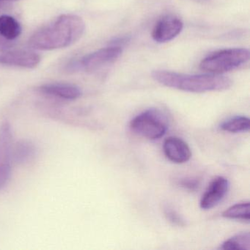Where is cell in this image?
I'll list each match as a JSON object with an SVG mask.
<instances>
[{
  "label": "cell",
  "mask_w": 250,
  "mask_h": 250,
  "mask_svg": "<svg viewBox=\"0 0 250 250\" xmlns=\"http://www.w3.org/2000/svg\"><path fill=\"white\" fill-rule=\"evenodd\" d=\"M85 24L78 16L62 15L49 27L35 33L30 40L39 50H54L71 46L84 33Z\"/></svg>",
  "instance_id": "6da1fadb"
},
{
  "label": "cell",
  "mask_w": 250,
  "mask_h": 250,
  "mask_svg": "<svg viewBox=\"0 0 250 250\" xmlns=\"http://www.w3.org/2000/svg\"><path fill=\"white\" fill-rule=\"evenodd\" d=\"M151 75L155 81L162 85L189 93L222 91L228 90L232 85L230 79L221 74L189 75L156 70L152 72Z\"/></svg>",
  "instance_id": "7a4b0ae2"
},
{
  "label": "cell",
  "mask_w": 250,
  "mask_h": 250,
  "mask_svg": "<svg viewBox=\"0 0 250 250\" xmlns=\"http://www.w3.org/2000/svg\"><path fill=\"white\" fill-rule=\"evenodd\" d=\"M250 51L244 48H232L218 51L208 55L200 64V68L205 72L220 74L239 68L248 62Z\"/></svg>",
  "instance_id": "3957f363"
},
{
  "label": "cell",
  "mask_w": 250,
  "mask_h": 250,
  "mask_svg": "<svg viewBox=\"0 0 250 250\" xmlns=\"http://www.w3.org/2000/svg\"><path fill=\"white\" fill-rule=\"evenodd\" d=\"M131 131L148 140H159L167 131L165 117L158 109H150L139 114L130 123Z\"/></svg>",
  "instance_id": "277c9868"
},
{
  "label": "cell",
  "mask_w": 250,
  "mask_h": 250,
  "mask_svg": "<svg viewBox=\"0 0 250 250\" xmlns=\"http://www.w3.org/2000/svg\"><path fill=\"white\" fill-rule=\"evenodd\" d=\"M13 133L9 123L0 126V191L5 188L11 175L13 162Z\"/></svg>",
  "instance_id": "5b68a950"
},
{
  "label": "cell",
  "mask_w": 250,
  "mask_h": 250,
  "mask_svg": "<svg viewBox=\"0 0 250 250\" xmlns=\"http://www.w3.org/2000/svg\"><path fill=\"white\" fill-rule=\"evenodd\" d=\"M122 52V48L118 46L103 48L82 58L77 66L87 71H96L115 62L119 59Z\"/></svg>",
  "instance_id": "8992f818"
},
{
  "label": "cell",
  "mask_w": 250,
  "mask_h": 250,
  "mask_svg": "<svg viewBox=\"0 0 250 250\" xmlns=\"http://www.w3.org/2000/svg\"><path fill=\"white\" fill-rule=\"evenodd\" d=\"M184 28V23L175 16H166L157 21L152 38L157 43H167L176 38Z\"/></svg>",
  "instance_id": "52a82bcc"
},
{
  "label": "cell",
  "mask_w": 250,
  "mask_h": 250,
  "mask_svg": "<svg viewBox=\"0 0 250 250\" xmlns=\"http://www.w3.org/2000/svg\"><path fill=\"white\" fill-rule=\"evenodd\" d=\"M229 183L224 177L213 180L200 200V206L203 210H210L216 207L228 194Z\"/></svg>",
  "instance_id": "ba28073f"
},
{
  "label": "cell",
  "mask_w": 250,
  "mask_h": 250,
  "mask_svg": "<svg viewBox=\"0 0 250 250\" xmlns=\"http://www.w3.org/2000/svg\"><path fill=\"white\" fill-rule=\"evenodd\" d=\"M163 150L165 156L173 163H186L191 157L189 146L184 140L178 137L167 138L164 142Z\"/></svg>",
  "instance_id": "9c48e42d"
},
{
  "label": "cell",
  "mask_w": 250,
  "mask_h": 250,
  "mask_svg": "<svg viewBox=\"0 0 250 250\" xmlns=\"http://www.w3.org/2000/svg\"><path fill=\"white\" fill-rule=\"evenodd\" d=\"M41 61V57L29 50H15L0 55V64L22 68H36Z\"/></svg>",
  "instance_id": "30bf717a"
},
{
  "label": "cell",
  "mask_w": 250,
  "mask_h": 250,
  "mask_svg": "<svg viewBox=\"0 0 250 250\" xmlns=\"http://www.w3.org/2000/svg\"><path fill=\"white\" fill-rule=\"evenodd\" d=\"M39 90L46 96L62 100L73 101L81 96L82 91L77 86L68 83H50L40 87Z\"/></svg>",
  "instance_id": "8fae6325"
},
{
  "label": "cell",
  "mask_w": 250,
  "mask_h": 250,
  "mask_svg": "<svg viewBox=\"0 0 250 250\" xmlns=\"http://www.w3.org/2000/svg\"><path fill=\"white\" fill-rule=\"evenodd\" d=\"M36 147L29 140H20L13 147V162L24 165L31 162L36 156Z\"/></svg>",
  "instance_id": "7c38bea8"
},
{
  "label": "cell",
  "mask_w": 250,
  "mask_h": 250,
  "mask_svg": "<svg viewBox=\"0 0 250 250\" xmlns=\"http://www.w3.org/2000/svg\"><path fill=\"white\" fill-rule=\"evenodd\" d=\"M21 27L16 19L11 16L0 17V36L6 41H14L21 35Z\"/></svg>",
  "instance_id": "4fadbf2b"
},
{
  "label": "cell",
  "mask_w": 250,
  "mask_h": 250,
  "mask_svg": "<svg viewBox=\"0 0 250 250\" xmlns=\"http://www.w3.org/2000/svg\"><path fill=\"white\" fill-rule=\"evenodd\" d=\"M222 131L230 133L245 132L250 128V121L245 116H235L224 121L220 125Z\"/></svg>",
  "instance_id": "5bb4252c"
},
{
  "label": "cell",
  "mask_w": 250,
  "mask_h": 250,
  "mask_svg": "<svg viewBox=\"0 0 250 250\" xmlns=\"http://www.w3.org/2000/svg\"><path fill=\"white\" fill-rule=\"evenodd\" d=\"M222 216L226 219L249 222L250 219V203L245 202L233 205L226 209Z\"/></svg>",
  "instance_id": "9a60e30c"
},
{
  "label": "cell",
  "mask_w": 250,
  "mask_h": 250,
  "mask_svg": "<svg viewBox=\"0 0 250 250\" xmlns=\"http://www.w3.org/2000/svg\"><path fill=\"white\" fill-rule=\"evenodd\" d=\"M222 250H250V232H242L237 234L226 240L220 247Z\"/></svg>",
  "instance_id": "2e32d148"
},
{
  "label": "cell",
  "mask_w": 250,
  "mask_h": 250,
  "mask_svg": "<svg viewBox=\"0 0 250 250\" xmlns=\"http://www.w3.org/2000/svg\"><path fill=\"white\" fill-rule=\"evenodd\" d=\"M164 213L166 216L167 219L172 225H177V226L184 227L186 225V222L182 216L172 208L169 206H166L164 208Z\"/></svg>",
  "instance_id": "e0dca14e"
},
{
  "label": "cell",
  "mask_w": 250,
  "mask_h": 250,
  "mask_svg": "<svg viewBox=\"0 0 250 250\" xmlns=\"http://www.w3.org/2000/svg\"><path fill=\"white\" fill-rule=\"evenodd\" d=\"M179 184L181 187L193 191V190H196L198 188L199 185H200V181L197 178H186L181 179L179 181Z\"/></svg>",
  "instance_id": "ac0fdd59"
},
{
  "label": "cell",
  "mask_w": 250,
  "mask_h": 250,
  "mask_svg": "<svg viewBox=\"0 0 250 250\" xmlns=\"http://www.w3.org/2000/svg\"><path fill=\"white\" fill-rule=\"evenodd\" d=\"M0 1H8V0H0Z\"/></svg>",
  "instance_id": "d6986e66"
}]
</instances>
